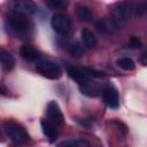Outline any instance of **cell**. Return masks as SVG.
<instances>
[{"label": "cell", "mask_w": 147, "mask_h": 147, "mask_svg": "<svg viewBox=\"0 0 147 147\" xmlns=\"http://www.w3.org/2000/svg\"><path fill=\"white\" fill-rule=\"evenodd\" d=\"M133 11V6L130 1H123L118 3L108 16L100 20L96 23V29L101 33H114L130 20Z\"/></svg>", "instance_id": "6da1fadb"}, {"label": "cell", "mask_w": 147, "mask_h": 147, "mask_svg": "<svg viewBox=\"0 0 147 147\" xmlns=\"http://www.w3.org/2000/svg\"><path fill=\"white\" fill-rule=\"evenodd\" d=\"M6 29L10 36L16 39L25 40L32 34V24L24 15L14 14L6 21Z\"/></svg>", "instance_id": "7a4b0ae2"}, {"label": "cell", "mask_w": 147, "mask_h": 147, "mask_svg": "<svg viewBox=\"0 0 147 147\" xmlns=\"http://www.w3.org/2000/svg\"><path fill=\"white\" fill-rule=\"evenodd\" d=\"M3 130L6 134L16 144H25L29 141V134L25 129L13 121H7L3 123Z\"/></svg>", "instance_id": "3957f363"}, {"label": "cell", "mask_w": 147, "mask_h": 147, "mask_svg": "<svg viewBox=\"0 0 147 147\" xmlns=\"http://www.w3.org/2000/svg\"><path fill=\"white\" fill-rule=\"evenodd\" d=\"M36 70L44 77L49 79H59L62 76V70L59 64L49 60L38 61L36 64Z\"/></svg>", "instance_id": "277c9868"}, {"label": "cell", "mask_w": 147, "mask_h": 147, "mask_svg": "<svg viewBox=\"0 0 147 147\" xmlns=\"http://www.w3.org/2000/svg\"><path fill=\"white\" fill-rule=\"evenodd\" d=\"M9 9L13 14L26 16L33 14L37 9V6L32 0H11L9 3Z\"/></svg>", "instance_id": "5b68a950"}, {"label": "cell", "mask_w": 147, "mask_h": 147, "mask_svg": "<svg viewBox=\"0 0 147 147\" xmlns=\"http://www.w3.org/2000/svg\"><path fill=\"white\" fill-rule=\"evenodd\" d=\"M51 26L56 33H59L61 36H64V34L69 33V31L71 29V21L64 14L59 13V14H55V15L52 16Z\"/></svg>", "instance_id": "8992f818"}, {"label": "cell", "mask_w": 147, "mask_h": 147, "mask_svg": "<svg viewBox=\"0 0 147 147\" xmlns=\"http://www.w3.org/2000/svg\"><path fill=\"white\" fill-rule=\"evenodd\" d=\"M101 94H102V99L105 101V103L111 108V109H117L119 106V95L118 92L116 90V87H114L111 84H106L102 88H101Z\"/></svg>", "instance_id": "52a82bcc"}, {"label": "cell", "mask_w": 147, "mask_h": 147, "mask_svg": "<svg viewBox=\"0 0 147 147\" xmlns=\"http://www.w3.org/2000/svg\"><path fill=\"white\" fill-rule=\"evenodd\" d=\"M46 113H47V121H49L55 127H61L64 125V116L57 102L51 101L47 105Z\"/></svg>", "instance_id": "ba28073f"}, {"label": "cell", "mask_w": 147, "mask_h": 147, "mask_svg": "<svg viewBox=\"0 0 147 147\" xmlns=\"http://www.w3.org/2000/svg\"><path fill=\"white\" fill-rule=\"evenodd\" d=\"M67 71L69 74V76L75 82H77L79 85L85 84V83L91 80V76L86 72V70H82V69L76 68L74 65H67Z\"/></svg>", "instance_id": "9c48e42d"}, {"label": "cell", "mask_w": 147, "mask_h": 147, "mask_svg": "<svg viewBox=\"0 0 147 147\" xmlns=\"http://www.w3.org/2000/svg\"><path fill=\"white\" fill-rule=\"evenodd\" d=\"M41 130H42V133L46 136V138L48 139L49 142H54L56 140V137H57L56 129L49 121H46V119L41 121Z\"/></svg>", "instance_id": "30bf717a"}, {"label": "cell", "mask_w": 147, "mask_h": 147, "mask_svg": "<svg viewBox=\"0 0 147 147\" xmlns=\"http://www.w3.org/2000/svg\"><path fill=\"white\" fill-rule=\"evenodd\" d=\"M21 56L26 61H36L39 57V52L31 45H23L20 49Z\"/></svg>", "instance_id": "8fae6325"}, {"label": "cell", "mask_w": 147, "mask_h": 147, "mask_svg": "<svg viewBox=\"0 0 147 147\" xmlns=\"http://www.w3.org/2000/svg\"><path fill=\"white\" fill-rule=\"evenodd\" d=\"M0 64L5 70H11L15 64V59L6 49H0Z\"/></svg>", "instance_id": "7c38bea8"}, {"label": "cell", "mask_w": 147, "mask_h": 147, "mask_svg": "<svg viewBox=\"0 0 147 147\" xmlns=\"http://www.w3.org/2000/svg\"><path fill=\"white\" fill-rule=\"evenodd\" d=\"M76 14L78 16V18L82 21V22H85V23H90L93 21V13L91 11V9L86 6H83V5H78L77 8H76Z\"/></svg>", "instance_id": "4fadbf2b"}, {"label": "cell", "mask_w": 147, "mask_h": 147, "mask_svg": "<svg viewBox=\"0 0 147 147\" xmlns=\"http://www.w3.org/2000/svg\"><path fill=\"white\" fill-rule=\"evenodd\" d=\"M82 39H83L84 45L86 47H88V48L95 47L96 44H98V40H96L95 34L90 29H83L82 30Z\"/></svg>", "instance_id": "5bb4252c"}, {"label": "cell", "mask_w": 147, "mask_h": 147, "mask_svg": "<svg viewBox=\"0 0 147 147\" xmlns=\"http://www.w3.org/2000/svg\"><path fill=\"white\" fill-rule=\"evenodd\" d=\"M80 91H82V93L85 94V95H88V96H96V95L100 93L101 90H100L96 85L92 84L91 80H90V82H87V83L80 85Z\"/></svg>", "instance_id": "9a60e30c"}, {"label": "cell", "mask_w": 147, "mask_h": 147, "mask_svg": "<svg viewBox=\"0 0 147 147\" xmlns=\"http://www.w3.org/2000/svg\"><path fill=\"white\" fill-rule=\"evenodd\" d=\"M117 64L119 68H122L125 71H132L136 69V64L130 57H121L117 61Z\"/></svg>", "instance_id": "2e32d148"}, {"label": "cell", "mask_w": 147, "mask_h": 147, "mask_svg": "<svg viewBox=\"0 0 147 147\" xmlns=\"http://www.w3.org/2000/svg\"><path fill=\"white\" fill-rule=\"evenodd\" d=\"M59 146H74V147H87L90 146V142H87L84 139H69L65 140L61 144H59Z\"/></svg>", "instance_id": "e0dca14e"}, {"label": "cell", "mask_w": 147, "mask_h": 147, "mask_svg": "<svg viewBox=\"0 0 147 147\" xmlns=\"http://www.w3.org/2000/svg\"><path fill=\"white\" fill-rule=\"evenodd\" d=\"M47 6L51 9H64L68 6L67 0H47Z\"/></svg>", "instance_id": "ac0fdd59"}, {"label": "cell", "mask_w": 147, "mask_h": 147, "mask_svg": "<svg viewBox=\"0 0 147 147\" xmlns=\"http://www.w3.org/2000/svg\"><path fill=\"white\" fill-rule=\"evenodd\" d=\"M69 52H70L74 56H76V57H80V56H83V54H84V49H83V47H82L78 42H75V44L70 45Z\"/></svg>", "instance_id": "d6986e66"}, {"label": "cell", "mask_w": 147, "mask_h": 147, "mask_svg": "<svg viewBox=\"0 0 147 147\" xmlns=\"http://www.w3.org/2000/svg\"><path fill=\"white\" fill-rule=\"evenodd\" d=\"M146 0H138V3L136 5V7H133V10L136 11L134 14L137 16H142L146 11Z\"/></svg>", "instance_id": "ffe728a7"}, {"label": "cell", "mask_w": 147, "mask_h": 147, "mask_svg": "<svg viewBox=\"0 0 147 147\" xmlns=\"http://www.w3.org/2000/svg\"><path fill=\"white\" fill-rule=\"evenodd\" d=\"M141 46H142V42L138 37H131V39L129 41V47L130 48H140Z\"/></svg>", "instance_id": "44dd1931"}]
</instances>
